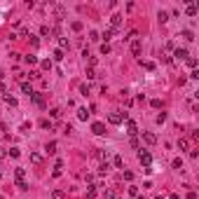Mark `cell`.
<instances>
[{"label": "cell", "instance_id": "obj_1", "mask_svg": "<svg viewBox=\"0 0 199 199\" xmlns=\"http://www.w3.org/2000/svg\"><path fill=\"white\" fill-rule=\"evenodd\" d=\"M14 183H17V187H19V190H28L26 171H24V169H14Z\"/></svg>", "mask_w": 199, "mask_h": 199}, {"label": "cell", "instance_id": "obj_2", "mask_svg": "<svg viewBox=\"0 0 199 199\" xmlns=\"http://www.w3.org/2000/svg\"><path fill=\"white\" fill-rule=\"evenodd\" d=\"M124 119H127V113H119V110H115V113L108 115V122H110V124H122Z\"/></svg>", "mask_w": 199, "mask_h": 199}, {"label": "cell", "instance_id": "obj_3", "mask_svg": "<svg viewBox=\"0 0 199 199\" xmlns=\"http://www.w3.org/2000/svg\"><path fill=\"white\" fill-rule=\"evenodd\" d=\"M138 162H141V164H145V169H148V166H150V162H152L150 152H148V150H138Z\"/></svg>", "mask_w": 199, "mask_h": 199}, {"label": "cell", "instance_id": "obj_4", "mask_svg": "<svg viewBox=\"0 0 199 199\" xmlns=\"http://www.w3.org/2000/svg\"><path fill=\"white\" fill-rule=\"evenodd\" d=\"M127 134L129 136H136L138 134V124L134 122V119H127Z\"/></svg>", "mask_w": 199, "mask_h": 199}, {"label": "cell", "instance_id": "obj_5", "mask_svg": "<svg viewBox=\"0 0 199 199\" xmlns=\"http://www.w3.org/2000/svg\"><path fill=\"white\" fill-rule=\"evenodd\" d=\"M92 131L96 134V136H103V134H106V124H101V122H94V124H92Z\"/></svg>", "mask_w": 199, "mask_h": 199}, {"label": "cell", "instance_id": "obj_6", "mask_svg": "<svg viewBox=\"0 0 199 199\" xmlns=\"http://www.w3.org/2000/svg\"><path fill=\"white\" fill-rule=\"evenodd\" d=\"M173 56H176V59H181V61H185V59L190 56V54H187V49H185V47H178L176 52H173Z\"/></svg>", "mask_w": 199, "mask_h": 199}, {"label": "cell", "instance_id": "obj_7", "mask_svg": "<svg viewBox=\"0 0 199 199\" xmlns=\"http://www.w3.org/2000/svg\"><path fill=\"white\" fill-rule=\"evenodd\" d=\"M185 14H187V17H195V14H197V5L192 3V0H187V7H185Z\"/></svg>", "mask_w": 199, "mask_h": 199}, {"label": "cell", "instance_id": "obj_8", "mask_svg": "<svg viewBox=\"0 0 199 199\" xmlns=\"http://www.w3.org/2000/svg\"><path fill=\"white\" fill-rule=\"evenodd\" d=\"M143 141H145L148 145H152V143H157V136L152 131H145V134H143Z\"/></svg>", "mask_w": 199, "mask_h": 199}, {"label": "cell", "instance_id": "obj_9", "mask_svg": "<svg viewBox=\"0 0 199 199\" xmlns=\"http://www.w3.org/2000/svg\"><path fill=\"white\" fill-rule=\"evenodd\" d=\"M31 98H33V103H35V106H40V108H45V98L40 96L38 92H33V94H31Z\"/></svg>", "mask_w": 199, "mask_h": 199}, {"label": "cell", "instance_id": "obj_10", "mask_svg": "<svg viewBox=\"0 0 199 199\" xmlns=\"http://www.w3.org/2000/svg\"><path fill=\"white\" fill-rule=\"evenodd\" d=\"M61 171H63V159H56V164H54V176H61Z\"/></svg>", "mask_w": 199, "mask_h": 199}, {"label": "cell", "instance_id": "obj_11", "mask_svg": "<svg viewBox=\"0 0 199 199\" xmlns=\"http://www.w3.org/2000/svg\"><path fill=\"white\" fill-rule=\"evenodd\" d=\"M131 52L134 54H141V40H138V38L131 40Z\"/></svg>", "mask_w": 199, "mask_h": 199}, {"label": "cell", "instance_id": "obj_12", "mask_svg": "<svg viewBox=\"0 0 199 199\" xmlns=\"http://www.w3.org/2000/svg\"><path fill=\"white\" fill-rule=\"evenodd\" d=\"M3 101L7 103L9 108H17V98H14V96H9V94H5V96H3Z\"/></svg>", "mask_w": 199, "mask_h": 199}, {"label": "cell", "instance_id": "obj_13", "mask_svg": "<svg viewBox=\"0 0 199 199\" xmlns=\"http://www.w3.org/2000/svg\"><path fill=\"white\" fill-rule=\"evenodd\" d=\"M87 117H89L87 108H80V110H77V119H80V122H87Z\"/></svg>", "mask_w": 199, "mask_h": 199}, {"label": "cell", "instance_id": "obj_14", "mask_svg": "<svg viewBox=\"0 0 199 199\" xmlns=\"http://www.w3.org/2000/svg\"><path fill=\"white\" fill-rule=\"evenodd\" d=\"M110 24H113V31H115V28H119V26H122V17H119V14H115V17L110 19Z\"/></svg>", "mask_w": 199, "mask_h": 199}, {"label": "cell", "instance_id": "obj_15", "mask_svg": "<svg viewBox=\"0 0 199 199\" xmlns=\"http://www.w3.org/2000/svg\"><path fill=\"white\" fill-rule=\"evenodd\" d=\"M45 150H47V155H54V152H56V141H49Z\"/></svg>", "mask_w": 199, "mask_h": 199}, {"label": "cell", "instance_id": "obj_16", "mask_svg": "<svg viewBox=\"0 0 199 199\" xmlns=\"http://www.w3.org/2000/svg\"><path fill=\"white\" fill-rule=\"evenodd\" d=\"M178 148H181V150H190V141H187V138H181V141H178Z\"/></svg>", "mask_w": 199, "mask_h": 199}, {"label": "cell", "instance_id": "obj_17", "mask_svg": "<svg viewBox=\"0 0 199 199\" xmlns=\"http://www.w3.org/2000/svg\"><path fill=\"white\" fill-rule=\"evenodd\" d=\"M21 92L31 96V94H33V87H31V84H28V82H21Z\"/></svg>", "mask_w": 199, "mask_h": 199}, {"label": "cell", "instance_id": "obj_18", "mask_svg": "<svg viewBox=\"0 0 199 199\" xmlns=\"http://www.w3.org/2000/svg\"><path fill=\"white\" fill-rule=\"evenodd\" d=\"M24 61H26L28 66H35V63H38V56H31V54H28V56H24Z\"/></svg>", "mask_w": 199, "mask_h": 199}, {"label": "cell", "instance_id": "obj_19", "mask_svg": "<svg viewBox=\"0 0 199 199\" xmlns=\"http://www.w3.org/2000/svg\"><path fill=\"white\" fill-rule=\"evenodd\" d=\"M63 197H66V192H63V190H54L52 192V199H63Z\"/></svg>", "mask_w": 199, "mask_h": 199}, {"label": "cell", "instance_id": "obj_20", "mask_svg": "<svg viewBox=\"0 0 199 199\" xmlns=\"http://www.w3.org/2000/svg\"><path fill=\"white\" fill-rule=\"evenodd\" d=\"M141 66L145 68V71H155V63L152 61H141Z\"/></svg>", "mask_w": 199, "mask_h": 199}, {"label": "cell", "instance_id": "obj_21", "mask_svg": "<svg viewBox=\"0 0 199 199\" xmlns=\"http://www.w3.org/2000/svg\"><path fill=\"white\" fill-rule=\"evenodd\" d=\"M171 166H173V169H183V159H181V157H176V159L171 162Z\"/></svg>", "mask_w": 199, "mask_h": 199}, {"label": "cell", "instance_id": "obj_22", "mask_svg": "<svg viewBox=\"0 0 199 199\" xmlns=\"http://www.w3.org/2000/svg\"><path fill=\"white\" fill-rule=\"evenodd\" d=\"M40 66H42V71H52V61H49V59H45Z\"/></svg>", "mask_w": 199, "mask_h": 199}, {"label": "cell", "instance_id": "obj_23", "mask_svg": "<svg viewBox=\"0 0 199 199\" xmlns=\"http://www.w3.org/2000/svg\"><path fill=\"white\" fill-rule=\"evenodd\" d=\"M185 61H187V66H190V68H192V71H195V68H197V59H192V56H187V59H185Z\"/></svg>", "mask_w": 199, "mask_h": 199}, {"label": "cell", "instance_id": "obj_24", "mask_svg": "<svg viewBox=\"0 0 199 199\" xmlns=\"http://www.w3.org/2000/svg\"><path fill=\"white\" fill-rule=\"evenodd\" d=\"M113 35H115V31H113V28H108V31L103 33V40H106V42H108V40H110Z\"/></svg>", "mask_w": 199, "mask_h": 199}, {"label": "cell", "instance_id": "obj_25", "mask_svg": "<svg viewBox=\"0 0 199 199\" xmlns=\"http://www.w3.org/2000/svg\"><path fill=\"white\" fill-rule=\"evenodd\" d=\"M155 122H157V124H162V122H166V113H159V115L155 117Z\"/></svg>", "mask_w": 199, "mask_h": 199}, {"label": "cell", "instance_id": "obj_26", "mask_svg": "<svg viewBox=\"0 0 199 199\" xmlns=\"http://www.w3.org/2000/svg\"><path fill=\"white\" fill-rule=\"evenodd\" d=\"M87 199H96V187H89L87 190Z\"/></svg>", "mask_w": 199, "mask_h": 199}, {"label": "cell", "instance_id": "obj_27", "mask_svg": "<svg viewBox=\"0 0 199 199\" xmlns=\"http://www.w3.org/2000/svg\"><path fill=\"white\" fill-rule=\"evenodd\" d=\"M31 162H33V164H42V157H40V155H35V152H33V155H31Z\"/></svg>", "mask_w": 199, "mask_h": 199}, {"label": "cell", "instance_id": "obj_28", "mask_svg": "<svg viewBox=\"0 0 199 199\" xmlns=\"http://www.w3.org/2000/svg\"><path fill=\"white\" fill-rule=\"evenodd\" d=\"M54 61H63V52H61V49H56V52H54Z\"/></svg>", "mask_w": 199, "mask_h": 199}, {"label": "cell", "instance_id": "obj_29", "mask_svg": "<svg viewBox=\"0 0 199 199\" xmlns=\"http://www.w3.org/2000/svg\"><path fill=\"white\" fill-rule=\"evenodd\" d=\"M31 33H28V28H19V35L17 38H28Z\"/></svg>", "mask_w": 199, "mask_h": 199}, {"label": "cell", "instance_id": "obj_30", "mask_svg": "<svg viewBox=\"0 0 199 199\" xmlns=\"http://www.w3.org/2000/svg\"><path fill=\"white\" fill-rule=\"evenodd\" d=\"M19 155H21V150H19V148H12V150H9V157H14V159H17Z\"/></svg>", "mask_w": 199, "mask_h": 199}, {"label": "cell", "instance_id": "obj_31", "mask_svg": "<svg viewBox=\"0 0 199 199\" xmlns=\"http://www.w3.org/2000/svg\"><path fill=\"white\" fill-rule=\"evenodd\" d=\"M157 19L164 24V21H169V14H166V12H159V14H157Z\"/></svg>", "mask_w": 199, "mask_h": 199}, {"label": "cell", "instance_id": "obj_32", "mask_svg": "<svg viewBox=\"0 0 199 199\" xmlns=\"http://www.w3.org/2000/svg\"><path fill=\"white\" fill-rule=\"evenodd\" d=\"M101 54H110V45H108V42L101 45Z\"/></svg>", "mask_w": 199, "mask_h": 199}, {"label": "cell", "instance_id": "obj_33", "mask_svg": "<svg viewBox=\"0 0 199 199\" xmlns=\"http://www.w3.org/2000/svg\"><path fill=\"white\" fill-rule=\"evenodd\" d=\"M40 127H42V129H52V122H49V119H42V122H40Z\"/></svg>", "mask_w": 199, "mask_h": 199}, {"label": "cell", "instance_id": "obj_34", "mask_svg": "<svg viewBox=\"0 0 199 199\" xmlns=\"http://www.w3.org/2000/svg\"><path fill=\"white\" fill-rule=\"evenodd\" d=\"M59 45H61V52H63V49L68 47V40L66 38H59Z\"/></svg>", "mask_w": 199, "mask_h": 199}, {"label": "cell", "instance_id": "obj_35", "mask_svg": "<svg viewBox=\"0 0 199 199\" xmlns=\"http://www.w3.org/2000/svg\"><path fill=\"white\" fill-rule=\"evenodd\" d=\"M150 106H152V108H162V101H159V98H152Z\"/></svg>", "mask_w": 199, "mask_h": 199}, {"label": "cell", "instance_id": "obj_36", "mask_svg": "<svg viewBox=\"0 0 199 199\" xmlns=\"http://www.w3.org/2000/svg\"><path fill=\"white\" fill-rule=\"evenodd\" d=\"M183 38H185V40H195V35H192V31H183Z\"/></svg>", "mask_w": 199, "mask_h": 199}, {"label": "cell", "instance_id": "obj_37", "mask_svg": "<svg viewBox=\"0 0 199 199\" xmlns=\"http://www.w3.org/2000/svg\"><path fill=\"white\" fill-rule=\"evenodd\" d=\"M103 197H106V199H117V197H115V192H113V190H106V195H103Z\"/></svg>", "mask_w": 199, "mask_h": 199}, {"label": "cell", "instance_id": "obj_38", "mask_svg": "<svg viewBox=\"0 0 199 199\" xmlns=\"http://www.w3.org/2000/svg\"><path fill=\"white\" fill-rule=\"evenodd\" d=\"M73 31H82V21H73Z\"/></svg>", "mask_w": 199, "mask_h": 199}, {"label": "cell", "instance_id": "obj_39", "mask_svg": "<svg viewBox=\"0 0 199 199\" xmlns=\"http://www.w3.org/2000/svg\"><path fill=\"white\" fill-rule=\"evenodd\" d=\"M113 164H115L117 169H122V157H115V159H113Z\"/></svg>", "mask_w": 199, "mask_h": 199}, {"label": "cell", "instance_id": "obj_40", "mask_svg": "<svg viewBox=\"0 0 199 199\" xmlns=\"http://www.w3.org/2000/svg\"><path fill=\"white\" fill-rule=\"evenodd\" d=\"M94 77H96V73H94V68H89L87 71V80H94Z\"/></svg>", "mask_w": 199, "mask_h": 199}, {"label": "cell", "instance_id": "obj_41", "mask_svg": "<svg viewBox=\"0 0 199 199\" xmlns=\"http://www.w3.org/2000/svg\"><path fill=\"white\" fill-rule=\"evenodd\" d=\"M80 92H82V96H87V94H89V87H87V84H82V87H80Z\"/></svg>", "mask_w": 199, "mask_h": 199}, {"label": "cell", "instance_id": "obj_42", "mask_svg": "<svg viewBox=\"0 0 199 199\" xmlns=\"http://www.w3.org/2000/svg\"><path fill=\"white\" fill-rule=\"evenodd\" d=\"M129 195H134V197H138V187H134V185H131V187H129Z\"/></svg>", "mask_w": 199, "mask_h": 199}, {"label": "cell", "instance_id": "obj_43", "mask_svg": "<svg viewBox=\"0 0 199 199\" xmlns=\"http://www.w3.org/2000/svg\"><path fill=\"white\" fill-rule=\"evenodd\" d=\"M52 117H61V110H59V108H52Z\"/></svg>", "mask_w": 199, "mask_h": 199}, {"label": "cell", "instance_id": "obj_44", "mask_svg": "<svg viewBox=\"0 0 199 199\" xmlns=\"http://www.w3.org/2000/svg\"><path fill=\"white\" fill-rule=\"evenodd\" d=\"M108 169H110V166H108V162H106V164H101V169H98V171H101V173H108Z\"/></svg>", "mask_w": 199, "mask_h": 199}, {"label": "cell", "instance_id": "obj_45", "mask_svg": "<svg viewBox=\"0 0 199 199\" xmlns=\"http://www.w3.org/2000/svg\"><path fill=\"white\" fill-rule=\"evenodd\" d=\"M31 45H33V47H38V45H40V40H38L35 35H31Z\"/></svg>", "mask_w": 199, "mask_h": 199}, {"label": "cell", "instance_id": "obj_46", "mask_svg": "<svg viewBox=\"0 0 199 199\" xmlns=\"http://www.w3.org/2000/svg\"><path fill=\"white\" fill-rule=\"evenodd\" d=\"M190 77H192V80H199V71H197V68H195V71L190 73Z\"/></svg>", "mask_w": 199, "mask_h": 199}, {"label": "cell", "instance_id": "obj_47", "mask_svg": "<svg viewBox=\"0 0 199 199\" xmlns=\"http://www.w3.org/2000/svg\"><path fill=\"white\" fill-rule=\"evenodd\" d=\"M187 199H197V192L192 190V192H187Z\"/></svg>", "mask_w": 199, "mask_h": 199}, {"label": "cell", "instance_id": "obj_48", "mask_svg": "<svg viewBox=\"0 0 199 199\" xmlns=\"http://www.w3.org/2000/svg\"><path fill=\"white\" fill-rule=\"evenodd\" d=\"M7 92V87H5V82H0V94H5Z\"/></svg>", "mask_w": 199, "mask_h": 199}, {"label": "cell", "instance_id": "obj_49", "mask_svg": "<svg viewBox=\"0 0 199 199\" xmlns=\"http://www.w3.org/2000/svg\"><path fill=\"white\" fill-rule=\"evenodd\" d=\"M169 199H181V197H178V195H171V197H169Z\"/></svg>", "mask_w": 199, "mask_h": 199}, {"label": "cell", "instance_id": "obj_50", "mask_svg": "<svg viewBox=\"0 0 199 199\" xmlns=\"http://www.w3.org/2000/svg\"><path fill=\"white\" fill-rule=\"evenodd\" d=\"M3 77H5V75H3V68H0V82H3Z\"/></svg>", "mask_w": 199, "mask_h": 199}, {"label": "cell", "instance_id": "obj_51", "mask_svg": "<svg viewBox=\"0 0 199 199\" xmlns=\"http://www.w3.org/2000/svg\"><path fill=\"white\" fill-rule=\"evenodd\" d=\"M3 157H5V152H3V150H0V159H3Z\"/></svg>", "mask_w": 199, "mask_h": 199}, {"label": "cell", "instance_id": "obj_52", "mask_svg": "<svg viewBox=\"0 0 199 199\" xmlns=\"http://www.w3.org/2000/svg\"><path fill=\"white\" fill-rule=\"evenodd\" d=\"M155 199H164V197H162V195H159V197H155Z\"/></svg>", "mask_w": 199, "mask_h": 199}, {"label": "cell", "instance_id": "obj_53", "mask_svg": "<svg viewBox=\"0 0 199 199\" xmlns=\"http://www.w3.org/2000/svg\"><path fill=\"white\" fill-rule=\"evenodd\" d=\"M0 178H3V171H0Z\"/></svg>", "mask_w": 199, "mask_h": 199}]
</instances>
